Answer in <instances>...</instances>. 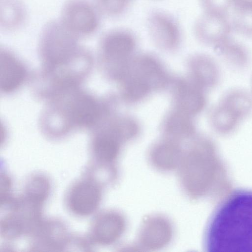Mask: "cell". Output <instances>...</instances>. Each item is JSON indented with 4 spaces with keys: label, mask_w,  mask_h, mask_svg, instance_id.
Wrapping results in <instances>:
<instances>
[{
    "label": "cell",
    "mask_w": 252,
    "mask_h": 252,
    "mask_svg": "<svg viewBox=\"0 0 252 252\" xmlns=\"http://www.w3.org/2000/svg\"><path fill=\"white\" fill-rule=\"evenodd\" d=\"M204 245L211 252H252V190H235L217 206L206 228Z\"/></svg>",
    "instance_id": "1"
},
{
    "label": "cell",
    "mask_w": 252,
    "mask_h": 252,
    "mask_svg": "<svg viewBox=\"0 0 252 252\" xmlns=\"http://www.w3.org/2000/svg\"><path fill=\"white\" fill-rule=\"evenodd\" d=\"M41 113L40 126L51 140H61L79 130H90L101 119L104 104L81 87L47 100Z\"/></svg>",
    "instance_id": "2"
},
{
    "label": "cell",
    "mask_w": 252,
    "mask_h": 252,
    "mask_svg": "<svg viewBox=\"0 0 252 252\" xmlns=\"http://www.w3.org/2000/svg\"><path fill=\"white\" fill-rule=\"evenodd\" d=\"M79 39L59 21L48 22L41 32L38 44L41 70L52 69L77 58L85 48L79 44Z\"/></svg>",
    "instance_id": "3"
},
{
    "label": "cell",
    "mask_w": 252,
    "mask_h": 252,
    "mask_svg": "<svg viewBox=\"0 0 252 252\" xmlns=\"http://www.w3.org/2000/svg\"><path fill=\"white\" fill-rule=\"evenodd\" d=\"M252 113V95L246 90H227L212 107L209 120L213 130L220 135L234 132Z\"/></svg>",
    "instance_id": "4"
},
{
    "label": "cell",
    "mask_w": 252,
    "mask_h": 252,
    "mask_svg": "<svg viewBox=\"0 0 252 252\" xmlns=\"http://www.w3.org/2000/svg\"><path fill=\"white\" fill-rule=\"evenodd\" d=\"M101 184L84 174L68 188L64 197L67 211L78 218L94 216L102 198Z\"/></svg>",
    "instance_id": "5"
},
{
    "label": "cell",
    "mask_w": 252,
    "mask_h": 252,
    "mask_svg": "<svg viewBox=\"0 0 252 252\" xmlns=\"http://www.w3.org/2000/svg\"><path fill=\"white\" fill-rule=\"evenodd\" d=\"M100 15L94 2L89 0H68L62 9L59 21L80 39L90 36L97 31Z\"/></svg>",
    "instance_id": "6"
},
{
    "label": "cell",
    "mask_w": 252,
    "mask_h": 252,
    "mask_svg": "<svg viewBox=\"0 0 252 252\" xmlns=\"http://www.w3.org/2000/svg\"><path fill=\"white\" fill-rule=\"evenodd\" d=\"M29 238L30 248L43 251L63 250L73 240L65 224L54 218L43 219Z\"/></svg>",
    "instance_id": "7"
},
{
    "label": "cell",
    "mask_w": 252,
    "mask_h": 252,
    "mask_svg": "<svg viewBox=\"0 0 252 252\" xmlns=\"http://www.w3.org/2000/svg\"><path fill=\"white\" fill-rule=\"evenodd\" d=\"M134 33L126 29H115L101 37L99 45V56L102 62L110 63L129 56L136 45Z\"/></svg>",
    "instance_id": "8"
},
{
    "label": "cell",
    "mask_w": 252,
    "mask_h": 252,
    "mask_svg": "<svg viewBox=\"0 0 252 252\" xmlns=\"http://www.w3.org/2000/svg\"><path fill=\"white\" fill-rule=\"evenodd\" d=\"M232 31L227 15L206 12L198 18L193 27L198 40L214 47L230 37Z\"/></svg>",
    "instance_id": "9"
},
{
    "label": "cell",
    "mask_w": 252,
    "mask_h": 252,
    "mask_svg": "<svg viewBox=\"0 0 252 252\" xmlns=\"http://www.w3.org/2000/svg\"><path fill=\"white\" fill-rule=\"evenodd\" d=\"M147 28L151 39L160 48L173 49L181 41L182 32L178 23L165 12H152L148 18Z\"/></svg>",
    "instance_id": "10"
},
{
    "label": "cell",
    "mask_w": 252,
    "mask_h": 252,
    "mask_svg": "<svg viewBox=\"0 0 252 252\" xmlns=\"http://www.w3.org/2000/svg\"><path fill=\"white\" fill-rule=\"evenodd\" d=\"M26 65L12 52L7 49L0 51V88L4 94L16 92L28 80Z\"/></svg>",
    "instance_id": "11"
},
{
    "label": "cell",
    "mask_w": 252,
    "mask_h": 252,
    "mask_svg": "<svg viewBox=\"0 0 252 252\" xmlns=\"http://www.w3.org/2000/svg\"><path fill=\"white\" fill-rule=\"evenodd\" d=\"M219 58L228 67L237 71L248 68L251 62V54L243 44L229 37L214 47Z\"/></svg>",
    "instance_id": "12"
},
{
    "label": "cell",
    "mask_w": 252,
    "mask_h": 252,
    "mask_svg": "<svg viewBox=\"0 0 252 252\" xmlns=\"http://www.w3.org/2000/svg\"><path fill=\"white\" fill-rule=\"evenodd\" d=\"M52 190L50 178L43 173H35L27 178L20 196L28 204L42 209L48 201Z\"/></svg>",
    "instance_id": "13"
},
{
    "label": "cell",
    "mask_w": 252,
    "mask_h": 252,
    "mask_svg": "<svg viewBox=\"0 0 252 252\" xmlns=\"http://www.w3.org/2000/svg\"><path fill=\"white\" fill-rule=\"evenodd\" d=\"M177 89L179 110L189 115L196 114L202 111L206 103L203 88L194 82L189 84L181 82Z\"/></svg>",
    "instance_id": "14"
},
{
    "label": "cell",
    "mask_w": 252,
    "mask_h": 252,
    "mask_svg": "<svg viewBox=\"0 0 252 252\" xmlns=\"http://www.w3.org/2000/svg\"><path fill=\"white\" fill-rule=\"evenodd\" d=\"M194 82L204 89L217 86L220 79V68L216 61L209 55L200 54L192 60Z\"/></svg>",
    "instance_id": "15"
},
{
    "label": "cell",
    "mask_w": 252,
    "mask_h": 252,
    "mask_svg": "<svg viewBox=\"0 0 252 252\" xmlns=\"http://www.w3.org/2000/svg\"><path fill=\"white\" fill-rule=\"evenodd\" d=\"M104 212L94 216L86 238L90 245L109 244L115 238V217Z\"/></svg>",
    "instance_id": "16"
},
{
    "label": "cell",
    "mask_w": 252,
    "mask_h": 252,
    "mask_svg": "<svg viewBox=\"0 0 252 252\" xmlns=\"http://www.w3.org/2000/svg\"><path fill=\"white\" fill-rule=\"evenodd\" d=\"M26 17L25 8L19 0H0V24L5 30L21 28Z\"/></svg>",
    "instance_id": "17"
},
{
    "label": "cell",
    "mask_w": 252,
    "mask_h": 252,
    "mask_svg": "<svg viewBox=\"0 0 252 252\" xmlns=\"http://www.w3.org/2000/svg\"><path fill=\"white\" fill-rule=\"evenodd\" d=\"M139 76L150 88L162 86L166 82V77L162 70L152 58L144 57L140 59Z\"/></svg>",
    "instance_id": "18"
},
{
    "label": "cell",
    "mask_w": 252,
    "mask_h": 252,
    "mask_svg": "<svg viewBox=\"0 0 252 252\" xmlns=\"http://www.w3.org/2000/svg\"><path fill=\"white\" fill-rule=\"evenodd\" d=\"M230 19L232 30L240 35L252 38V7L233 8Z\"/></svg>",
    "instance_id": "19"
},
{
    "label": "cell",
    "mask_w": 252,
    "mask_h": 252,
    "mask_svg": "<svg viewBox=\"0 0 252 252\" xmlns=\"http://www.w3.org/2000/svg\"><path fill=\"white\" fill-rule=\"evenodd\" d=\"M189 116L180 110L173 113L167 122V131L177 136L190 134L194 130V126Z\"/></svg>",
    "instance_id": "20"
},
{
    "label": "cell",
    "mask_w": 252,
    "mask_h": 252,
    "mask_svg": "<svg viewBox=\"0 0 252 252\" xmlns=\"http://www.w3.org/2000/svg\"><path fill=\"white\" fill-rule=\"evenodd\" d=\"M150 89L149 86L138 76L127 80L123 88V95L129 100H137L144 96Z\"/></svg>",
    "instance_id": "21"
},
{
    "label": "cell",
    "mask_w": 252,
    "mask_h": 252,
    "mask_svg": "<svg viewBox=\"0 0 252 252\" xmlns=\"http://www.w3.org/2000/svg\"><path fill=\"white\" fill-rule=\"evenodd\" d=\"M132 0H94V3L101 15L115 17L123 13Z\"/></svg>",
    "instance_id": "22"
},
{
    "label": "cell",
    "mask_w": 252,
    "mask_h": 252,
    "mask_svg": "<svg viewBox=\"0 0 252 252\" xmlns=\"http://www.w3.org/2000/svg\"><path fill=\"white\" fill-rule=\"evenodd\" d=\"M13 182L10 175L6 172L0 173V205L4 209L9 206L16 197L13 195Z\"/></svg>",
    "instance_id": "23"
},
{
    "label": "cell",
    "mask_w": 252,
    "mask_h": 252,
    "mask_svg": "<svg viewBox=\"0 0 252 252\" xmlns=\"http://www.w3.org/2000/svg\"><path fill=\"white\" fill-rule=\"evenodd\" d=\"M203 12L227 15L233 8V0H199Z\"/></svg>",
    "instance_id": "24"
},
{
    "label": "cell",
    "mask_w": 252,
    "mask_h": 252,
    "mask_svg": "<svg viewBox=\"0 0 252 252\" xmlns=\"http://www.w3.org/2000/svg\"><path fill=\"white\" fill-rule=\"evenodd\" d=\"M112 127L118 138L128 137L134 135L137 130L135 124L129 120H121L112 124Z\"/></svg>",
    "instance_id": "25"
},
{
    "label": "cell",
    "mask_w": 252,
    "mask_h": 252,
    "mask_svg": "<svg viewBox=\"0 0 252 252\" xmlns=\"http://www.w3.org/2000/svg\"><path fill=\"white\" fill-rule=\"evenodd\" d=\"M233 7L251 8L252 7V0H233Z\"/></svg>",
    "instance_id": "26"
},
{
    "label": "cell",
    "mask_w": 252,
    "mask_h": 252,
    "mask_svg": "<svg viewBox=\"0 0 252 252\" xmlns=\"http://www.w3.org/2000/svg\"><path fill=\"white\" fill-rule=\"evenodd\" d=\"M251 87H252V76L251 78Z\"/></svg>",
    "instance_id": "27"
}]
</instances>
